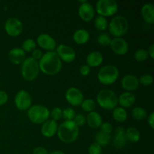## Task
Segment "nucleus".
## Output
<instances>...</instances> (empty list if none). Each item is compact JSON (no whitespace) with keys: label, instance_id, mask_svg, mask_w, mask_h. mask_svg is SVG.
<instances>
[{"label":"nucleus","instance_id":"nucleus-28","mask_svg":"<svg viewBox=\"0 0 154 154\" xmlns=\"http://www.w3.org/2000/svg\"><path fill=\"white\" fill-rule=\"evenodd\" d=\"M96 141L97 144L100 146L108 145L111 141V135L104 133L102 132H99L96 135Z\"/></svg>","mask_w":154,"mask_h":154},{"label":"nucleus","instance_id":"nucleus-46","mask_svg":"<svg viewBox=\"0 0 154 154\" xmlns=\"http://www.w3.org/2000/svg\"><path fill=\"white\" fill-rule=\"evenodd\" d=\"M50 154H66L64 152L61 151V150H54V151H52Z\"/></svg>","mask_w":154,"mask_h":154},{"label":"nucleus","instance_id":"nucleus-25","mask_svg":"<svg viewBox=\"0 0 154 154\" xmlns=\"http://www.w3.org/2000/svg\"><path fill=\"white\" fill-rule=\"evenodd\" d=\"M113 117L116 121L123 123L127 119V112L125 108L122 107H117L113 110Z\"/></svg>","mask_w":154,"mask_h":154},{"label":"nucleus","instance_id":"nucleus-38","mask_svg":"<svg viewBox=\"0 0 154 154\" xmlns=\"http://www.w3.org/2000/svg\"><path fill=\"white\" fill-rule=\"evenodd\" d=\"M74 123L76 124L77 126H82L85 124L86 123V118L83 114H78L77 115H75V118L73 120Z\"/></svg>","mask_w":154,"mask_h":154},{"label":"nucleus","instance_id":"nucleus-2","mask_svg":"<svg viewBox=\"0 0 154 154\" xmlns=\"http://www.w3.org/2000/svg\"><path fill=\"white\" fill-rule=\"evenodd\" d=\"M57 133L60 141L64 143H72L78 138L79 135V128L76 126L73 120H66L60 125Z\"/></svg>","mask_w":154,"mask_h":154},{"label":"nucleus","instance_id":"nucleus-43","mask_svg":"<svg viewBox=\"0 0 154 154\" xmlns=\"http://www.w3.org/2000/svg\"><path fill=\"white\" fill-rule=\"evenodd\" d=\"M32 154H48V153L45 147H37L33 150Z\"/></svg>","mask_w":154,"mask_h":154},{"label":"nucleus","instance_id":"nucleus-31","mask_svg":"<svg viewBox=\"0 0 154 154\" xmlns=\"http://www.w3.org/2000/svg\"><path fill=\"white\" fill-rule=\"evenodd\" d=\"M36 48V43L33 39L28 38L26 39L22 45V49L26 52L33 51Z\"/></svg>","mask_w":154,"mask_h":154},{"label":"nucleus","instance_id":"nucleus-41","mask_svg":"<svg viewBox=\"0 0 154 154\" xmlns=\"http://www.w3.org/2000/svg\"><path fill=\"white\" fill-rule=\"evenodd\" d=\"M8 99V94L3 90H0V106L5 105Z\"/></svg>","mask_w":154,"mask_h":154},{"label":"nucleus","instance_id":"nucleus-5","mask_svg":"<svg viewBox=\"0 0 154 154\" xmlns=\"http://www.w3.org/2000/svg\"><path fill=\"white\" fill-rule=\"evenodd\" d=\"M109 32L115 38H121L126 34L129 29V23L125 17L118 15L112 18L108 24Z\"/></svg>","mask_w":154,"mask_h":154},{"label":"nucleus","instance_id":"nucleus-16","mask_svg":"<svg viewBox=\"0 0 154 154\" xmlns=\"http://www.w3.org/2000/svg\"><path fill=\"white\" fill-rule=\"evenodd\" d=\"M121 85L127 92L134 91L139 86V81L136 76L133 75H126L122 78Z\"/></svg>","mask_w":154,"mask_h":154},{"label":"nucleus","instance_id":"nucleus-42","mask_svg":"<svg viewBox=\"0 0 154 154\" xmlns=\"http://www.w3.org/2000/svg\"><path fill=\"white\" fill-rule=\"evenodd\" d=\"M42 56H43V54H42V51L39 49H35L32 51V57L37 61L42 58Z\"/></svg>","mask_w":154,"mask_h":154},{"label":"nucleus","instance_id":"nucleus-18","mask_svg":"<svg viewBox=\"0 0 154 154\" xmlns=\"http://www.w3.org/2000/svg\"><path fill=\"white\" fill-rule=\"evenodd\" d=\"M8 59L14 64H22L26 60L25 51L20 48H12L8 53Z\"/></svg>","mask_w":154,"mask_h":154},{"label":"nucleus","instance_id":"nucleus-27","mask_svg":"<svg viewBox=\"0 0 154 154\" xmlns=\"http://www.w3.org/2000/svg\"><path fill=\"white\" fill-rule=\"evenodd\" d=\"M132 115L135 120L141 121V120H144L147 118V113L146 110L142 108L141 107H135L132 110Z\"/></svg>","mask_w":154,"mask_h":154},{"label":"nucleus","instance_id":"nucleus-30","mask_svg":"<svg viewBox=\"0 0 154 154\" xmlns=\"http://www.w3.org/2000/svg\"><path fill=\"white\" fill-rule=\"evenodd\" d=\"M81 105L82 109L84 110V111H87V112H92V111H94L95 108H96V102H95L93 99H86V100H84Z\"/></svg>","mask_w":154,"mask_h":154},{"label":"nucleus","instance_id":"nucleus-26","mask_svg":"<svg viewBox=\"0 0 154 154\" xmlns=\"http://www.w3.org/2000/svg\"><path fill=\"white\" fill-rule=\"evenodd\" d=\"M126 139L129 140L132 142H138L140 140V132L138 129L135 127H129L126 130Z\"/></svg>","mask_w":154,"mask_h":154},{"label":"nucleus","instance_id":"nucleus-40","mask_svg":"<svg viewBox=\"0 0 154 154\" xmlns=\"http://www.w3.org/2000/svg\"><path fill=\"white\" fill-rule=\"evenodd\" d=\"M79 72L81 75H83V76H87V75H88L90 74V68L87 65H83V66H81L80 67Z\"/></svg>","mask_w":154,"mask_h":154},{"label":"nucleus","instance_id":"nucleus-11","mask_svg":"<svg viewBox=\"0 0 154 154\" xmlns=\"http://www.w3.org/2000/svg\"><path fill=\"white\" fill-rule=\"evenodd\" d=\"M5 29L10 36L12 37L18 36L23 31L22 22L16 17L9 18L5 24Z\"/></svg>","mask_w":154,"mask_h":154},{"label":"nucleus","instance_id":"nucleus-39","mask_svg":"<svg viewBox=\"0 0 154 154\" xmlns=\"http://www.w3.org/2000/svg\"><path fill=\"white\" fill-rule=\"evenodd\" d=\"M101 128V132H104V133L106 134H111V132H112V125L110 123L108 122H105V123H102V125L100 126Z\"/></svg>","mask_w":154,"mask_h":154},{"label":"nucleus","instance_id":"nucleus-44","mask_svg":"<svg viewBox=\"0 0 154 154\" xmlns=\"http://www.w3.org/2000/svg\"><path fill=\"white\" fill-rule=\"evenodd\" d=\"M148 123L152 129L154 128V113L152 112L148 117Z\"/></svg>","mask_w":154,"mask_h":154},{"label":"nucleus","instance_id":"nucleus-6","mask_svg":"<svg viewBox=\"0 0 154 154\" xmlns=\"http://www.w3.org/2000/svg\"><path fill=\"white\" fill-rule=\"evenodd\" d=\"M119 77V70L113 65H108L99 70L97 78L99 82L104 85H110L117 81Z\"/></svg>","mask_w":154,"mask_h":154},{"label":"nucleus","instance_id":"nucleus-1","mask_svg":"<svg viewBox=\"0 0 154 154\" xmlns=\"http://www.w3.org/2000/svg\"><path fill=\"white\" fill-rule=\"evenodd\" d=\"M39 69L48 75H55L62 69V61L55 51H48L43 54L38 62Z\"/></svg>","mask_w":154,"mask_h":154},{"label":"nucleus","instance_id":"nucleus-7","mask_svg":"<svg viewBox=\"0 0 154 154\" xmlns=\"http://www.w3.org/2000/svg\"><path fill=\"white\" fill-rule=\"evenodd\" d=\"M28 117L32 123L36 124L44 123L50 117V111L44 105H33L28 109Z\"/></svg>","mask_w":154,"mask_h":154},{"label":"nucleus","instance_id":"nucleus-9","mask_svg":"<svg viewBox=\"0 0 154 154\" xmlns=\"http://www.w3.org/2000/svg\"><path fill=\"white\" fill-rule=\"evenodd\" d=\"M16 107L20 111H26L31 107L32 97L27 91L21 90L17 93L14 98Z\"/></svg>","mask_w":154,"mask_h":154},{"label":"nucleus","instance_id":"nucleus-29","mask_svg":"<svg viewBox=\"0 0 154 154\" xmlns=\"http://www.w3.org/2000/svg\"><path fill=\"white\" fill-rule=\"evenodd\" d=\"M94 24L96 28L99 30L106 29V28L108 26V21H107L106 18H105V17L100 16V15L96 17L94 21Z\"/></svg>","mask_w":154,"mask_h":154},{"label":"nucleus","instance_id":"nucleus-21","mask_svg":"<svg viewBox=\"0 0 154 154\" xmlns=\"http://www.w3.org/2000/svg\"><path fill=\"white\" fill-rule=\"evenodd\" d=\"M86 122L87 123L88 126L93 129H98L101 126L102 123V116L96 111H92L89 113L87 115Z\"/></svg>","mask_w":154,"mask_h":154},{"label":"nucleus","instance_id":"nucleus-34","mask_svg":"<svg viewBox=\"0 0 154 154\" xmlns=\"http://www.w3.org/2000/svg\"><path fill=\"white\" fill-rule=\"evenodd\" d=\"M139 84H142L144 86H150L153 82V76L150 74H144L141 75V78L138 79Z\"/></svg>","mask_w":154,"mask_h":154},{"label":"nucleus","instance_id":"nucleus-14","mask_svg":"<svg viewBox=\"0 0 154 154\" xmlns=\"http://www.w3.org/2000/svg\"><path fill=\"white\" fill-rule=\"evenodd\" d=\"M111 50L118 55H124L129 51V45L123 38H114L110 43Z\"/></svg>","mask_w":154,"mask_h":154},{"label":"nucleus","instance_id":"nucleus-36","mask_svg":"<svg viewBox=\"0 0 154 154\" xmlns=\"http://www.w3.org/2000/svg\"><path fill=\"white\" fill-rule=\"evenodd\" d=\"M50 116L52 118L51 120L57 121L63 117V111L60 108H54L52 111H50Z\"/></svg>","mask_w":154,"mask_h":154},{"label":"nucleus","instance_id":"nucleus-37","mask_svg":"<svg viewBox=\"0 0 154 154\" xmlns=\"http://www.w3.org/2000/svg\"><path fill=\"white\" fill-rule=\"evenodd\" d=\"M88 151L90 154H101L102 151V146L97 143H93L90 146Z\"/></svg>","mask_w":154,"mask_h":154},{"label":"nucleus","instance_id":"nucleus-12","mask_svg":"<svg viewBox=\"0 0 154 154\" xmlns=\"http://www.w3.org/2000/svg\"><path fill=\"white\" fill-rule=\"evenodd\" d=\"M66 99L70 105L73 106H79L84 101V95L79 89L76 87H70L66 90Z\"/></svg>","mask_w":154,"mask_h":154},{"label":"nucleus","instance_id":"nucleus-32","mask_svg":"<svg viewBox=\"0 0 154 154\" xmlns=\"http://www.w3.org/2000/svg\"><path fill=\"white\" fill-rule=\"evenodd\" d=\"M134 57L138 62H144L148 57V53L144 49H138L134 54Z\"/></svg>","mask_w":154,"mask_h":154},{"label":"nucleus","instance_id":"nucleus-33","mask_svg":"<svg viewBox=\"0 0 154 154\" xmlns=\"http://www.w3.org/2000/svg\"><path fill=\"white\" fill-rule=\"evenodd\" d=\"M75 111L72 108H67L63 111V117L66 121H72L75 117Z\"/></svg>","mask_w":154,"mask_h":154},{"label":"nucleus","instance_id":"nucleus-13","mask_svg":"<svg viewBox=\"0 0 154 154\" xmlns=\"http://www.w3.org/2000/svg\"><path fill=\"white\" fill-rule=\"evenodd\" d=\"M37 44L39 47L48 51H54V50L57 48V42L55 39L46 33H43L38 36Z\"/></svg>","mask_w":154,"mask_h":154},{"label":"nucleus","instance_id":"nucleus-23","mask_svg":"<svg viewBox=\"0 0 154 154\" xmlns=\"http://www.w3.org/2000/svg\"><path fill=\"white\" fill-rule=\"evenodd\" d=\"M141 15L146 23L152 24L154 21V5L152 3L144 5L141 8Z\"/></svg>","mask_w":154,"mask_h":154},{"label":"nucleus","instance_id":"nucleus-19","mask_svg":"<svg viewBox=\"0 0 154 154\" xmlns=\"http://www.w3.org/2000/svg\"><path fill=\"white\" fill-rule=\"evenodd\" d=\"M58 129V125L57 121L53 120H48L43 123L42 126V133L46 138H51L57 134Z\"/></svg>","mask_w":154,"mask_h":154},{"label":"nucleus","instance_id":"nucleus-22","mask_svg":"<svg viewBox=\"0 0 154 154\" xmlns=\"http://www.w3.org/2000/svg\"><path fill=\"white\" fill-rule=\"evenodd\" d=\"M135 102V96L131 92H124L118 98V103L123 108H129Z\"/></svg>","mask_w":154,"mask_h":154},{"label":"nucleus","instance_id":"nucleus-45","mask_svg":"<svg viewBox=\"0 0 154 154\" xmlns=\"http://www.w3.org/2000/svg\"><path fill=\"white\" fill-rule=\"evenodd\" d=\"M147 53H148V56H150L152 59L154 58V45L153 44H152V45L150 46V48H148V51H147Z\"/></svg>","mask_w":154,"mask_h":154},{"label":"nucleus","instance_id":"nucleus-15","mask_svg":"<svg viewBox=\"0 0 154 154\" xmlns=\"http://www.w3.org/2000/svg\"><path fill=\"white\" fill-rule=\"evenodd\" d=\"M79 16L83 20L90 21L93 19L95 15V10L93 6L89 2L83 3L80 5L78 9Z\"/></svg>","mask_w":154,"mask_h":154},{"label":"nucleus","instance_id":"nucleus-4","mask_svg":"<svg viewBox=\"0 0 154 154\" xmlns=\"http://www.w3.org/2000/svg\"><path fill=\"white\" fill-rule=\"evenodd\" d=\"M39 65L37 60L32 57L26 58L21 66V75L26 81H31L35 79L39 74Z\"/></svg>","mask_w":154,"mask_h":154},{"label":"nucleus","instance_id":"nucleus-10","mask_svg":"<svg viewBox=\"0 0 154 154\" xmlns=\"http://www.w3.org/2000/svg\"><path fill=\"white\" fill-rule=\"evenodd\" d=\"M56 53L61 61H64L65 63H72L76 57V53L75 50L69 45H63V44L57 47Z\"/></svg>","mask_w":154,"mask_h":154},{"label":"nucleus","instance_id":"nucleus-20","mask_svg":"<svg viewBox=\"0 0 154 154\" xmlns=\"http://www.w3.org/2000/svg\"><path fill=\"white\" fill-rule=\"evenodd\" d=\"M87 65L89 67H98L103 61V56L99 51H93L87 57Z\"/></svg>","mask_w":154,"mask_h":154},{"label":"nucleus","instance_id":"nucleus-8","mask_svg":"<svg viewBox=\"0 0 154 154\" xmlns=\"http://www.w3.org/2000/svg\"><path fill=\"white\" fill-rule=\"evenodd\" d=\"M96 9L100 16L110 17L117 11L118 5L114 0H99L96 2Z\"/></svg>","mask_w":154,"mask_h":154},{"label":"nucleus","instance_id":"nucleus-17","mask_svg":"<svg viewBox=\"0 0 154 154\" xmlns=\"http://www.w3.org/2000/svg\"><path fill=\"white\" fill-rule=\"evenodd\" d=\"M113 142L114 147L117 150H120L126 145L127 139L126 137V130L123 127H117L116 129Z\"/></svg>","mask_w":154,"mask_h":154},{"label":"nucleus","instance_id":"nucleus-35","mask_svg":"<svg viewBox=\"0 0 154 154\" xmlns=\"http://www.w3.org/2000/svg\"><path fill=\"white\" fill-rule=\"evenodd\" d=\"M111 41V37L107 33H102L98 37V42H99V45H102V46H108V45H110Z\"/></svg>","mask_w":154,"mask_h":154},{"label":"nucleus","instance_id":"nucleus-24","mask_svg":"<svg viewBox=\"0 0 154 154\" xmlns=\"http://www.w3.org/2000/svg\"><path fill=\"white\" fill-rule=\"evenodd\" d=\"M73 39L78 45H84L90 39V33L84 29H79L74 32Z\"/></svg>","mask_w":154,"mask_h":154},{"label":"nucleus","instance_id":"nucleus-3","mask_svg":"<svg viewBox=\"0 0 154 154\" xmlns=\"http://www.w3.org/2000/svg\"><path fill=\"white\" fill-rule=\"evenodd\" d=\"M98 104L106 110H114L118 105V97L117 94L109 89H104L98 93L96 96Z\"/></svg>","mask_w":154,"mask_h":154}]
</instances>
